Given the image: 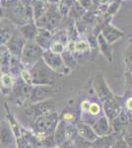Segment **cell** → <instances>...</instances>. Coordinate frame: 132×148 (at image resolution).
<instances>
[{
  "label": "cell",
  "instance_id": "1",
  "mask_svg": "<svg viewBox=\"0 0 132 148\" xmlns=\"http://www.w3.org/2000/svg\"><path fill=\"white\" fill-rule=\"evenodd\" d=\"M30 72L32 84L34 85H53L61 74L55 72L44 62L42 58L39 59L33 65Z\"/></svg>",
  "mask_w": 132,
  "mask_h": 148
},
{
  "label": "cell",
  "instance_id": "2",
  "mask_svg": "<svg viewBox=\"0 0 132 148\" xmlns=\"http://www.w3.org/2000/svg\"><path fill=\"white\" fill-rule=\"evenodd\" d=\"M57 123H58V114L54 111H51L35 119L33 130L38 137L42 138L45 135L52 134L56 128Z\"/></svg>",
  "mask_w": 132,
  "mask_h": 148
},
{
  "label": "cell",
  "instance_id": "3",
  "mask_svg": "<svg viewBox=\"0 0 132 148\" xmlns=\"http://www.w3.org/2000/svg\"><path fill=\"white\" fill-rule=\"evenodd\" d=\"M61 17L62 16L59 13L58 9L56 8V5H50L44 15L36 20L37 21V26L51 32L60 24Z\"/></svg>",
  "mask_w": 132,
  "mask_h": 148
},
{
  "label": "cell",
  "instance_id": "4",
  "mask_svg": "<svg viewBox=\"0 0 132 148\" xmlns=\"http://www.w3.org/2000/svg\"><path fill=\"white\" fill-rule=\"evenodd\" d=\"M42 49L36 42L27 40L25 46L23 47L22 54V62L26 65H34L39 59L42 56Z\"/></svg>",
  "mask_w": 132,
  "mask_h": 148
},
{
  "label": "cell",
  "instance_id": "5",
  "mask_svg": "<svg viewBox=\"0 0 132 148\" xmlns=\"http://www.w3.org/2000/svg\"><path fill=\"white\" fill-rule=\"evenodd\" d=\"M42 56V59L44 60V62L49 66L52 70H54L55 72L59 74H68L70 72V69L68 66H66V64L64 63L63 58H62L61 54L54 53V52L47 51L44 52Z\"/></svg>",
  "mask_w": 132,
  "mask_h": 148
},
{
  "label": "cell",
  "instance_id": "6",
  "mask_svg": "<svg viewBox=\"0 0 132 148\" xmlns=\"http://www.w3.org/2000/svg\"><path fill=\"white\" fill-rule=\"evenodd\" d=\"M54 110V105L51 100H47V101H42L39 103H34L30 107L25 109V114L30 116L31 119L35 120V119L39 118L42 114L49 113V112Z\"/></svg>",
  "mask_w": 132,
  "mask_h": 148
},
{
  "label": "cell",
  "instance_id": "7",
  "mask_svg": "<svg viewBox=\"0 0 132 148\" xmlns=\"http://www.w3.org/2000/svg\"><path fill=\"white\" fill-rule=\"evenodd\" d=\"M0 144L2 148H13L16 146V137L7 121H0Z\"/></svg>",
  "mask_w": 132,
  "mask_h": 148
},
{
  "label": "cell",
  "instance_id": "8",
  "mask_svg": "<svg viewBox=\"0 0 132 148\" xmlns=\"http://www.w3.org/2000/svg\"><path fill=\"white\" fill-rule=\"evenodd\" d=\"M52 93H53V91H52L51 86L35 85V87H33L32 90H31L29 101H30L31 104L45 101L47 99H49Z\"/></svg>",
  "mask_w": 132,
  "mask_h": 148
},
{
  "label": "cell",
  "instance_id": "9",
  "mask_svg": "<svg viewBox=\"0 0 132 148\" xmlns=\"http://www.w3.org/2000/svg\"><path fill=\"white\" fill-rule=\"evenodd\" d=\"M103 37L105 38V40H107L109 44H114L117 40H119L120 38L124 37V33L122 31L118 30L114 26H112L109 23V18L107 20H105L102 28V32H101Z\"/></svg>",
  "mask_w": 132,
  "mask_h": 148
},
{
  "label": "cell",
  "instance_id": "10",
  "mask_svg": "<svg viewBox=\"0 0 132 148\" xmlns=\"http://www.w3.org/2000/svg\"><path fill=\"white\" fill-rule=\"evenodd\" d=\"M26 44V40L24 39V37L22 35L19 34H15L13 36H11L10 39H9L8 42H6L7 45V49L10 51V53L13 56L15 57H19L22 54V51L23 47Z\"/></svg>",
  "mask_w": 132,
  "mask_h": 148
},
{
  "label": "cell",
  "instance_id": "11",
  "mask_svg": "<svg viewBox=\"0 0 132 148\" xmlns=\"http://www.w3.org/2000/svg\"><path fill=\"white\" fill-rule=\"evenodd\" d=\"M104 103V109L105 111V114L109 116V119L114 120V118H116L121 111V107L119 105V102L117 101V98L114 96L110 99H107L105 101L103 102Z\"/></svg>",
  "mask_w": 132,
  "mask_h": 148
},
{
  "label": "cell",
  "instance_id": "12",
  "mask_svg": "<svg viewBox=\"0 0 132 148\" xmlns=\"http://www.w3.org/2000/svg\"><path fill=\"white\" fill-rule=\"evenodd\" d=\"M96 90H97L98 94H99V97L101 98L103 102L105 101L107 99H110V98L114 97V95L112 94L111 91L109 90V88L107 87V85L105 84V81L104 80V77L103 76H97L96 77Z\"/></svg>",
  "mask_w": 132,
  "mask_h": 148
},
{
  "label": "cell",
  "instance_id": "13",
  "mask_svg": "<svg viewBox=\"0 0 132 148\" xmlns=\"http://www.w3.org/2000/svg\"><path fill=\"white\" fill-rule=\"evenodd\" d=\"M36 42L40 47H44V49H49L50 44H51L52 36L50 34L49 30H45V29H42V31H38V34L35 38Z\"/></svg>",
  "mask_w": 132,
  "mask_h": 148
},
{
  "label": "cell",
  "instance_id": "14",
  "mask_svg": "<svg viewBox=\"0 0 132 148\" xmlns=\"http://www.w3.org/2000/svg\"><path fill=\"white\" fill-rule=\"evenodd\" d=\"M12 56L6 47H0V66L3 73H8Z\"/></svg>",
  "mask_w": 132,
  "mask_h": 148
},
{
  "label": "cell",
  "instance_id": "15",
  "mask_svg": "<svg viewBox=\"0 0 132 148\" xmlns=\"http://www.w3.org/2000/svg\"><path fill=\"white\" fill-rule=\"evenodd\" d=\"M77 131L78 134L80 135L81 137H83L84 139L88 140V141H95L97 139V134L94 131L92 128L89 127V125H84V123H80L77 126Z\"/></svg>",
  "mask_w": 132,
  "mask_h": 148
},
{
  "label": "cell",
  "instance_id": "16",
  "mask_svg": "<svg viewBox=\"0 0 132 148\" xmlns=\"http://www.w3.org/2000/svg\"><path fill=\"white\" fill-rule=\"evenodd\" d=\"M97 40H98V47H99L100 51L105 54V57L109 59V61H111L112 60V49L110 47V44H109V42L105 40V38L103 37L101 33L98 35Z\"/></svg>",
  "mask_w": 132,
  "mask_h": 148
},
{
  "label": "cell",
  "instance_id": "17",
  "mask_svg": "<svg viewBox=\"0 0 132 148\" xmlns=\"http://www.w3.org/2000/svg\"><path fill=\"white\" fill-rule=\"evenodd\" d=\"M21 35L24 37V39L27 40H33L38 34L37 27L34 25V23L25 24L24 26L20 27Z\"/></svg>",
  "mask_w": 132,
  "mask_h": 148
},
{
  "label": "cell",
  "instance_id": "18",
  "mask_svg": "<svg viewBox=\"0 0 132 148\" xmlns=\"http://www.w3.org/2000/svg\"><path fill=\"white\" fill-rule=\"evenodd\" d=\"M49 5L44 1V0H35L33 2V15L35 16V19H39L47 11Z\"/></svg>",
  "mask_w": 132,
  "mask_h": 148
},
{
  "label": "cell",
  "instance_id": "19",
  "mask_svg": "<svg viewBox=\"0 0 132 148\" xmlns=\"http://www.w3.org/2000/svg\"><path fill=\"white\" fill-rule=\"evenodd\" d=\"M64 125L63 121H60L59 123H57V126L54 130V140H55V144L57 146H60V145L67 139L66 136V128Z\"/></svg>",
  "mask_w": 132,
  "mask_h": 148
},
{
  "label": "cell",
  "instance_id": "20",
  "mask_svg": "<svg viewBox=\"0 0 132 148\" xmlns=\"http://www.w3.org/2000/svg\"><path fill=\"white\" fill-rule=\"evenodd\" d=\"M94 130H95L96 133H98V135L107 134L109 131V123H107V119L101 118L100 120L95 123Z\"/></svg>",
  "mask_w": 132,
  "mask_h": 148
},
{
  "label": "cell",
  "instance_id": "21",
  "mask_svg": "<svg viewBox=\"0 0 132 148\" xmlns=\"http://www.w3.org/2000/svg\"><path fill=\"white\" fill-rule=\"evenodd\" d=\"M114 139L111 135L97 138L95 141H93L92 148H109L114 144Z\"/></svg>",
  "mask_w": 132,
  "mask_h": 148
},
{
  "label": "cell",
  "instance_id": "22",
  "mask_svg": "<svg viewBox=\"0 0 132 148\" xmlns=\"http://www.w3.org/2000/svg\"><path fill=\"white\" fill-rule=\"evenodd\" d=\"M7 118H8V121H8L9 125H10L12 130H13L14 135H15V137L16 138L21 137V130H22V127H20L18 121L14 119V116H12L11 114H9V112H7Z\"/></svg>",
  "mask_w": 132,
  "mask_h": 148
},
{
  "label": "cell",
  "instance_id": "23",
  "mask_svg": "<svg viewBox=\"0 0 132 148\" xmlns=\"http://www.w3.org/2000/svg\"><path fill=\"white\" fill-rule=\"evenodd\" d=\"M58 2V11L61 14V16H63L70 12L72 6H73L74 0H59Z\"/></svg>",
  "mask_w": 132,
  "mask_h": 148
},
{
  "label": "cell",
  "instance_id": "24",
  "mask_svg": "<svg viewBox=\"0 0 132 148\" xmlns=\"http://www.w3.org/2000/svg\"><path fill=\"white\" fill-rule=\"evenodd\" d=\"M1 83L4 88L11 89L14 84V79L9 73H3L1 76Z\"/></svg>",
  "mask_w": 132,
  "mask_h": 148
},
{
  "label": "cell",
  "instance_id": "25",
  "mask_svg": "<svg viewBox=\"0 0 132 148\" xmlns=\"http://www.w3.org/2000/svg\"><path fill=\"white\" fill-rule=\"evenodd\" d=\"M125 62L127 67L132 69V39L129 40V44L127 45V49L125 51Z\"/></svg>",
  "mask_w": 132,
  "mask_h": 148
},
{
  "label": "cell",
  "instance_id": "26",
  "mask_svg": "<svg viewBox=\"0 0 132 148\" xmlns=\"http://www.w3.org/2000/svg\"><path fill=\"white\" fill-rule=\"evenodd\" d=\"M11 37V34L6 30H0V45L6 44Z\"/></svg>",
  "mask_w": 132,
  "mask_h": 148
},
{
  "label": "cell",
  "instance_id": "27",
  "mask_svg": "<svg viewBox=\"0 0 132 148\" xmlns=\"http://www.w3.org/2000/svg\"><path fill=\"white\" fill-rule=\"evenodd\" d=\"M111 148H129L128 147V144L124 141V140H118V141L114 142V144L111 145Z\"/></svg>",
  "mask_w": 132,
  "mask_h": 148
},
{
  "label": "cell",
  "instance_id": "28",
  "mask_svg": "<svg viewBox=\"0 0 132 148\" xmlns=\"http://www.w3.org/2000/svg\"><path fill=\"white\" fill-rule=\"evenodd\" d=\"M89 112L92 114H97L100 113V106L97 103H93L90 105V108H89Z\"/></svg>",
  "mask_w": 132,
  "mask_h": 148
},
{
  "label": "cell",
  "instance_id": "29",
  "mask_svg": "<svg viewBox=\"0 0 132 148\" xmlns=\"http://www.w3.org/2000/svg\"><path fill=\"white\" fill-rule=\"evenodd\" d=\"M62 118H63L64 121H73L74 116L71 113H65V114H63V116H62Z\"/></svg>",
  "mask_w": 132,
  "mask_h": 148
},
{
  "label": "cell",
  "instance_id": "30",
  "mask_svg": "<svg viewBox=\"0 0 132 148\" xmlns=\"http://www.w3.org/2000/svg\"><path fill=\"white\" fill-rule=\"evenodd\" d=\"M82 110L84 112H86V111H89V108H90V103L89 102H84L83 104H82Z\"/></svg>",
  "mask_w": 132,
  "mask_h": 148
},
{
  "label": "cell",
  "instance_id": "31",
  "mask_svg": "<svg viewBox=\"0 0 132 148\" xmlns=\"http://www.w3.org/2000/svg\"><path fill=\"white\" fill-rule=\"evenodd\" d=\"M126 106H127V108H128L129 110H131V111H132V98H129V99L127 100Z\"/></svg>",
  "mask_w": 132,
  "mask_h": 148
},
{
  "label": "cell",
  "instance_id": "32",
  "mask_svg": "<svg viewBox=\"0 0 132 148\" xmlns=\"http://www.w3.org/2000/svg\"><path fill=\"white\" fill-rule=\"evenodd\" d=\"M2 16H3V9L0 7V19L2 18Z\"/></svg>",
  "mask_w": 132,
  "mask_h": 148
},
{
  "label": "cell",
  "instance_id": "33",
  "mask_svg": "<svg viewBox=\"0 0 132 148\" xmlns=\"http://www.w3.org/2000/svg\"><path fill=\"white\" fill-rule=\"evenodd\" d=\"M35 148H45V147H44V146H40V147H35Z\"/></svg>",
  "mask_w": 132,
  "mask_h": 148
},
{
  "label": "cell",
  "instance_id": "34",
  "mask_svg": "<svg viewBox=\"0 0 132 148\" xmlns=\"http://www.w3.org/2000/svg\"><path fill=\"white\" fill-rule=\"evenodd\" d=\"M51 148H60V147H59V146H57V147H55V146H54V147H51Z\"/></svg>",
  "mask_w": 132,
  "mask_h": 148
},
{
  "label": "cell",
  "instance_id": "35",
  "mask_svg": "<svg viewBox=\"0 0 132 148\" xmlns=\"http://www.w3.org/2000/svg\"><path fill=\"white\" fill-rule=\"evenodd\" d=\"M0 148H2V147H1V144H0Z\"/></svg>",
  "mask_w": 132,
  "mask_h": 148
},
{
  "label": "cell",
  "instance_id": "36",
  "mask_svg": "<svg viewBox=\"0 0 132 148\" xmlns=\"http://www.w3.org/2000/svg\"><path fill=\"white\" fill-rule=\"evenodd\" d=\"M131 77H132V72H131Z\"/></svg>",
  "mask_w": 132,
  "mask_h": 148
},
{
  "label": "cell",
  "instance_id": "37",
  "mask_svg": "<svg viewBox=\"0 0 132 148\" xmlns=\"http://www.w3.org/2000/svg\"><path fill=\"white\" fill-rule=\"evenodd\" d=\"M79 1H80V0H79Z\"/></svg>",
  "mask_w": 132,
  "mask_h": 148
}]
</instances>
